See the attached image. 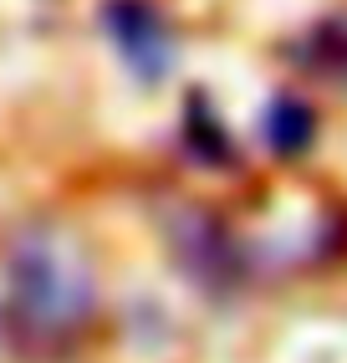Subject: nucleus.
<instances>
[{
	"mask_svg": "<svg viewBox=\"0 0 347 363\" xmlns=\"http://www.w3.org/2000/svg\"><path fill=\"white\" fill-rule=\"evenodd\" d=\"M11 281H16V292L36 323H82V312L92 302L87 277L67 272L62 256L46 240H26L21 246V256L11 266Z\"/></svg>",
	"mask_w": 347,
	"mask_h": 363,
	"instance_id": "nucleus-1",
	"label": "nucleus"
},
{
	"mask_svg": "<svg viewBox=\"0 0 347 363\" xmlns=\"http://www.w3.org/2000/svg\"><path fill=\"white\" fill-rule=\"evenodd\" d=\"M103 26L113 36V46L123 52V62H128L143 82H159L169 62H174V36L164 26V16L154 0H108L103 6Z\"/></svg>",
	"mask_w": 347,
	"mask_h": 363,
	"instance_id": "nucleus-2",
	"label": "nucleus"
},
{
	"mask_svg": "<svg viewBox=\"0 0 347 363\" xmlns=\"http://www.w3.org/2000/svg\"><path fill=\"white\" fill-rule=\"evenodd\" d=\"M312 133H317V123H312V108L307 103H296V98H276L271 103V113H266V143L276 154H302L307 143H312Z\"/></svg>",
	"mask_w": 347,
	"mask_h": 363,
	"instance_id": "nucleus-3",
	"label": "nucleus"
},
{
	"mask_svg": "<svg viewBox=\"0 0 347 363\" xmlns=\"http://www.w3.org/2000/svg\"><path fill=\"white\" fill-rule=\"evenodd\" d=\"M184 138H189V149L200 154L205 164H230V138H225V128L210 118V108H205V98H194L189 103V118H184Z\"/></svg>",
	"mask_w": 347,
	"mask_h": 363,
	"instance_id": "nucleus-4",
	"label": "nucleus"
}]
</instances>
